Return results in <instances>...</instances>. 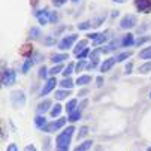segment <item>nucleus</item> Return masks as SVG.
<instances>
[{"label": "nucleus", "mask_w": 151, "mask_h": 151, "mask_svg": "<svg viewBox=\"0 0 151 151\" xmlns=\"http://www.w3.org/2000/svg\"><path fill=\"white\" fill-rule=\"evenodd\" d=\"M61 70H64V68L61 66V64H55V66L52 68V69H50V75L51 76H55L57 73H60Z\"/></svg>", "instance_id": "obj_28"}, {"label": "nucleus", "mask_w": 151, "mask_h": 151, "mask_svg": "<svg viewBox=\"0 0 151 151\" xmlns=\"http://www.w3.org/2000/svg\"><path fill=\"white\" fill-rule=\"evenodd\" d=\"M11 103L14 108H23L26 105V94L21 90H15L11 93Z\"/></svg>", "instance_id": "obj_3"}, {"label": "nucleus", "mask_w": 151, "mask_h": 151, "mask_svg": "<svg viewBox=\"0 0 151 151\" xmlns=\"http://www.w3.org/2000/svg\"><path fill=\"white\" fill-rule=\"evenodd\" d=\"M147 151H151V147H150V148H148V150H147Z\"/></svg>", "instance_id": "obj_50"}, {"label": "nucleus", "mask_w": 151, "mask_h": 151, "mask_svg": "<svg viewBox=\"0 0 151 151\" xmlns=\"http://www.w3.org/2000/svg\"><path fill=\"white\" fill-rule=\"evenodd\" d=\"M57 84H58V82H57L55 76H51L50 79H47V82H45V85H44V88L40 90V96H47L48 93H51V91L55 88Z\"/></svg>", "instance_id": "obj_9"}, {"label": "nucleus", "mask_w": 151, "mask_h": 151, "mask_svg": "<svg viewBox=\"0 0 151 151\" xmlns=\"http://www.w3.org/2000/svg\"><path fill=\"white\" fill-rule=\"evenodd\" d=\"M50 75V70L45 68V66H42L40 69H39V78H47Z\"/></svg>", "instance_id": "obj_37"}, {"label": "nucleus", "mask_w": 151, "mask_h": 151, "mask_svg": "<svg viewBox=\"0 0 151 151\" xmlns=\"http://www.w3.org/2000/svg\"><path fill=\"white\" fill-rule=\"evenodd\" d=\"M66 2H68V0H52V5L55 8H61L63 5H66Z\"/></svg>", "instance_id": "obj_40"}, {"label": "nucleus", "mask_w": 151, "mask_h": 151, "mask_svg": "<svg viewBox=\"0 0 151 151\" xmlns=\"http://www.w3.org/2000/svg\"><path fill=\"white\" fill-rule=\"evenodd\" d=\"M51 108V100H48V99H45L44 102H40L39 105H37V112H39V115H42V114H45L48 109Z\"/></svg>", "instance_id": "obj_13"}, {"label": "nucleus", "mask_w": 151, "mask_h": 151, "mask_svg": "<svg viewBox=\"0 0 151 151\" xmlns=\"http://www.w3.org/2000/svg\"><path fill=\"white\" fill-rule=\"evenodd\" d=\"M139 72H141V73H148V72H151V61L144 63L142 66H139Z\"/></svg>", "instance_id": "obj_30"}, {"label": "nucleus", "mask_w": 151, "mask_h": 151, "mask_svg": "<svg viewBox=\"0 0 151 151\" xmlns=\"http://www.w3.org/2000/svg\"><path fill=\"white\" fill-rule=\"evenodd\" d=\"M81 114H82V108H76V111H73L72 114H69V121L70 123H75L81 118Z\"/></svg>", "instance_id": "obj_19"}, {"label": "nucleus", "mask_w": 151, "mask_h": 151, "mask_svg": "<svg viewBox=\"0 0 151 151\" xmlns=\"http://www.w3.org/2000/svg\"><path fill=\"white\" fill-rule=\"evenodd\" d=\"M103 19H105V17H99L96 19H91V27H99L103 23Z\"/></svg>", "instance_id": "obj_36"}, {"label": "nucleus", "mask_w": 151, "mask_h": 151, "mask_svg": "<svg viewBox=\"0 0 151 151\" xmlns=\"http://www.w3.org/2000/svg\"><path fill=\"white\" fill-rule=\"evenodd\" d=\"M147 40H150V36H144V37H139V39H136V40H135V45H136V47H139V45L145 44Z\"/></svg>", "instance_id": "obj_38"}, {"label": "nucleus", "mask_w": 151, "mask_h": 151, "mask_svg": "<svg viewBox=\"0 0 151 151\" xmlns=\"http://www.w3.org/2000/svg\"><path fill=\"white\" fill-rule=\"evenodd\" d=\"M87 66H88V64L85 63V60H78V63H76V68H75V70H76V72L79 73V72H81V70H82L84 68H87Z\"/></svg>", "instance_id": "obj_32"}, {"label": "nucleus", "mask_w": 151, "mask_h": 151, "mask_svg": "<svg viewBox=\"0 0 151 151\" xmlns=\"http://www.w3.org/2000/svg\"><path fill=\"white\" fill-rule=\"evenodd\" d=\"M106 40H108V36H106V33H99V35H97V37L93 40V45H94V47H99V45L105 44Z\"/></svg>", "instance_id": "obj_18"}, {"label": "nucleus", "mask_w": 151, "mask_h": 151, "mask_svg": "<svg viewBox=\"0 0 151 151\" xmlns=\"http://www.w3.org/2000/svg\"><path fill=\"white\" fill-rule=\"evenodd\" d=\"M72 2H73V3H76V2H79V0H72Z\"/></svg>", "instance_id": "obj_49"}, {"label": "nucleus", "mask_w": 151, "mask_h": 151, "mask_svg": "<svg viewBox=\"0 0 151 151\" xmlns=\"http://www.w3.org/2000/svg\"><path fill=\"white\" fill-rule=\"evenodd\" d=\"M66 124V118H58V120H54L51 123H48L45 127H44V132L47 133H54L57 130H60V129Z\"/></svg>", "instance_id": "obj_4"}, {"label": "nucleus", "mask_w": 151, "mask_h": 151, "mask_svg": "<svg viewBox=\"0 0 151 151\" xmlns=\"http://www.w3.org/2000/svg\"><path fill=\"white\" fill-rule=\"evenodd\" d=\"M90 82H91V76H90V75H81V76H78V79L75 81V84L79 85V87H82V85H87V84H90Z\"/></svg>", "instance_id": "obj_16"}, {"label": "nucleus", "mask_w": 151, "mask_h": 151, "mask_svg": "<svg viewBox=\"0 0 151 151\" xmlns=\"http://www.w3.org/2000/svg\"><path fill=\"white\" fill-rule=\"evenodd\" d=\"M40 36V29L39 27H32V30H30V37L32 39H37Z\"/></svg>", "instance_id": "obj_33"}, {"label": "nucleus", "mask_w": 151, "mask_h": 151, "mask_svg": "<svg viewBox=\"0 0 151 151\" xmlns=\"http://www.w3.org/2000/svg\"><path fill=\"white\" fill-rule=\"evenodd\" d=\"M91 145H93V141H85V142L79 144V145L75 148V151H88V150L91 148Z\"/></svg>", "instance_id": "obj_21"}, {"label": "nucleus", "mask_w": 151, "mask_h": 151, "mask_svg": "<svg viewBox=\"0 0 151 151\" xmlns=\"http://www.w3.org/2000/svg\"><path fill=\"white\" fill-rule=\"evenodd\" d=\"M87 133H88V127H87V126H82V127L79 129V133H78V141L82 139L84 136H87Z\"/></svg>", "instance_id": "obj_34"}, {"label": "nucleus", "mask_w": 151, "mask_h": 151, "mask_svg": "<svg viewBox=\"0 0 151 151\" xmlns=\"http://www.w3.org/2000/svg\"><path fill=\"white\" fill-rule=\"evenodd\" d=\"M114 3H124V2H127V0H112Z\"/></svg>", "instance_id": "obj_48"}, {"label": "nucleus", "mask_w": 151, "mask_h": 151, "mask_svg": "<svg viewBox=\"0 0 151 151\" xmlns=\"http://www.w3.org/2000/svg\"><path fill=\"white\" fill-rule=\"evenodd\" d=\"M52 44H54V39H52V37L45 39V45H52Z\"/></svg>", "instance_id": "obj_45"}, {"label": "nucleus", "mask_w": 151, "mask_h": 151, "mask_svg": "<svg viewBox=\"0 0 151 151\" xmlns=\"http://www.w3.org/2000/svg\"><path fill=\"white\" fill-rule=\"evenodd\" d=\"M136 24H138V18H136V15H133V14H127V15H124V17L120 19V29H123V30L133 29Z\"/></svg>", "instance_id": "obj_2"}, {"label": "nucleus", "mask_w": 151, "mask_h": 151, "mask_svg": "<svg viewBox=\"0 0 151 151\" xmlns=\"http://www.w3.org/2000/svg\"><path fill=\"white\" fill-rule=\"evenodd\" d=\"M87 45H88V40H87V39H82V40H79L78 44L75 45L73 54H75V55H78V54H79V52H82V51H84L85 48H88Z\"/></svg>", "instance_id": "obj_14"}, {"label": "nucleus", "mask_w": 151, "mask_h": 151, "mask_svg": "<svg viewBox=\"0 0 151 151\" xmlns=\"http://www.w3.org/2000/svg\"><path fill=\"white\" fill-rule=\"evenodd\" d=\"M139 58H142V60H151V47H147L142 51H139Z\"/></svg>", "instance_id": "obj_23"}, {"label": "nucleus", "mask_w": 151, "mask_h": 151, "mask_svg": "<svg viewBox=\"0 0 151 151\" xmlns=\"http://www.w3.org/2000/svg\"><path fill=\"white\" fill-rule=\"evenodd\" d=\"M132 45H135V36L132 33L124 35L123 39H121V47L123 48H129V47H132Z\"/></svg>", "instance_id": "obj_12"}, {"label": "nucleus", "mask_w": 151, "mask_h": 151, "mask_svg": "<svg viewBox=\"0 0 151 151\" xmlns=\"http://www.w3.org/2000/svg\"><path fill=\"white\" fill-rule=\"evenodd\" d=\"M6 151H18V148H17V145H15V144H11V145H8Z\"/></svg>", "instance_id": "obj_42"}, {"label": "nucleus", "mask_w": 151, "mask_h": 151, "mask_svg": "<svg viewBox=\"0 0 151 151\" xmlns=\"http://www.w3.org/2000/svg\"><path fill=\"white\" fill-rule=\"evenodd\" d=\"M15 79H17V75H15V70L14 69H5L3 73H2V84L5 87H9V85L15 84Z\"/></svg>", "instance_id": "obj_6"}, {"label": "nucleus", "mask_w": 151, "mask_h": 151, "mask_svg": "<svg viewBox=\"0 0 151 151\" xmlns=\"http://www.w3.org/2000/svg\"><path fill=\"white\" fill-rule=\"evenodd\" d=\"M73 133H75V127L73 126H69L68 129H64L55 139V148H58V147H68L69 148V144L72 141Z\"/></svg>", "instance_id": "obj_1"}, {"label": "nucleus", "mask_w": 151, "mask_h": 151, "mask_svg": "<svg viewBox=\"0 0 151 151\" xmlns=\"http://www.w3.org/2000/svg\"><path fill=\"white\" fill-rule=\"evenodd\" d=\"M69 94V90H58L55 91V99L57 100H63V99H66Z\"/></svg>", "instance_id": "obj_26"}, {"label": "nucleus", "mask_w": 151, "mask_h": 151, "mask_svg": "<svg viewBox=\"0 0 151 151\" xmlns=\"http://www.w3.org/2000/svg\"><path fill=\"white\" fill-rule=\"evenodd\" d=\"M150 99H151V93H150Z\"/></svg>", "instance_id": "obj_51"}, {"label": "nucleus", "mask_w": 151, "mask_h": 151, "mask_svg": "<svg viewBox=\"0 0 151 151\" xmlns=\"http://www.w3.org/2000/svg\"><path fill=\"white\" fill-rule=\"evenodd\" d=\"M60 85L63 87V90H70V88L73 87V85H75V82H73L70 78H64V79L60 82Z\"/></svg>", "instance_id": "obj_22"}, {"label": "nucleus", "mask_w": 151, "mask_h": 151, "mask_svg": "<svg viewBox=\"0 0 151 151\" xmlns=\"http://www.w3.org/2000/svg\"><path fill=\"white\" fill-rule=\"evenodd\" d=\"M33 63H35L33 57H27V58H26V61H24V64H23V73H27V72L32 69Z\"/></svg>", "instance_id": "obj_20"}, {"label": "nucleus", "mask_w": 151, "mask_h": 151, "mask_svg": "<svg viewBox=\"0 0 151 151\" xmlns=\"http://www.w3.org/2000/svg\"><path fill=\"white\" fill-rule=\"evenodd\" d=\"M60 114H61V105L57 103L55 106H52V109H51V117L55 118V117H58Z\"/></svg>", "instance_id": "obj_29"}, {"label": "nucleus", "mask_w": 151, "mask_h": 151, "mask_svg": "<svg viewBox=\"0 0 151 151\" xmlns=\"http://www.w3.org/2000/svg\"><path fill=\"white\" fill-rule=\"evenodd\" d=\"M35 17L39 21L40 26H45V24L50 23V11L48 9H39V11H36L35 12Z\"/></svg>", "instance_id": "obj_7"}, {"label": "nucleus", "mask_w": 151, "mask_h": 151, "mask_svg": "<svg viewBox=\"0 0 151 151\" xmlns=\"http://www.w3.org/2000/svg\"><path fill=\"white\" fill-rule=\"evenodd\" d=\"M118 45H121V40H118V39H114L112 42H109V45H108V51H114Z\"/></svg>", "instance_id": "obj_31"}, {"label": "nucleus", "mask_w": 151, "mask_h": 151, "mask_svg": "<svg viewBox=\"0 0 151 151\" xmlns=\"http://www.w3.org/2000/svg\"><path fill=\"white\" fill-rule=\"evenodd\" d=\"M130 55H132V52H130V51H126V52H121V54H118L115 58H117V61H118V63H121V61L127 60V58L130 57Z\"/></svg>", "instance_id": "obj_27"}, {"label": "nucleus", "mask_w": 151, "mask_h": 151, "mask_svg": "<svg viewBox=\"0 0 151 151\" xmlns=\"http://www.w3.org/2000/svg\"><path fill=\"white\" fill-rule=\"evenodd\" d=\"M115 63H117V58H114V57H109V58L103 60V63L100 64V72L105 73V72H108V70H111Z\"/></svg>", "instance_id": "obj_11"}, {"label": "nucleus", "mask_w": 151, "mask_h": 151, "mask_svg": "<svg viewBox=\"0 0 151 151\" xmlns=\"http://www.w3.org/2000/svg\"><path fill=\"white\" fill-rule=\"evenodd\" d=\"M35 124H36L37 129H42V130H44V127H45L48 123H47V118H45L44 115H37V117L35 118Z\"/></svg>", "instance_id": "obj_17"}, {"label": "nucleus", "mask_w": 151, "mask_h": 151, "mask_svg": "<svg viewBox=\"0 0 151 151\" xmlns=\"http://www.w3.org/2000/svg\"><path fill=\"white\" fill-rule=\"evenodd\" d=\"M24 151H37V150H36L35 145H27V147L24 148Z\"/></svg>", "instance_id": "obj_44"}, {"label": "nucleus", "mask_w": 151, "mask_h": 151, "mask_svg": "<svg viewBox=\"0 0 151 151\" xmlns=\"http://www.w3.org/2000/svg\"><path fill=\"white\" fill-rule=\"evenodd\" d=\"M102 54V48H96V50H93L91 51V54H90V63H88V66H87V69H94L97 64H99V55Z\"/></svg>", "instance_id": "obj_10"}, {"label": "nucleus", "mask_w": 151, "mask_h": 151, "mask_svg": "<svg viewBox=\"0 0 151 151\" xmlns=\"http://www.w3.org/2000/svg\"><path fill=\"white\" fill-rule=\"evenodd\" d=\"M88 54H90V48H85V50H84L82 52H79V54H78L76 57H78V60H84V58L87 57Z\"/></svg>", "instance_id": "obj_39"}, {"label": "nucleus", "mask_w": 151, "mask_h": 151, "mask_svg": "<svg viewBox=\"0 0 151 151\" xmlns=\"http://www.w3.org/2000/svg\"><path fill=\"white\" fill-rule=\"evenodd\" d=\"M78 40V36L76 35H69V36H64L60 42H58V48L61 51H66L69 48H72V45L75 44V42Z\"/></svg>", "instance_id": "obj_5"}, {"label": "nucleus", "mask_w": 151, "mask_h": 151, "mask_svg": "<svg viewBox=\"0 0 151 151\" xmlns=\"http://www.w3.org/2000/svg\"><path fill=\"white\" fill-rule=\"evenodd\" d=\"M73 69H75V64H73V63H69L68 66L64 68V70L61 72V73H63V76H64V78H69V76L73 73Z\"/></svg>", "instance_id": "obj_25"}, {"label": "nucleus", "mask_w": 151, "mask_h": 151, "mask_svg": "<svg viewBox=\"0 0 151 151\" xmlns=\"http://www.w3.org/2000/svg\"><path fill=\"white\" fill-rule=\"evenodd\" d=\"M64 60H69V54H54L52 57H51V61L54 63V64H61V61H64Z\"/></svg>", "instance_id": "obj_15"}, {"label": "nucleus", "mask_w": 151, "mask_h": 151, "mask_svg": "<svg viewBox=\"0 0 151 151\" xmlns=\"http://www.w3.org/2000/svg\"><path fill=\"white\" fill-rule=\"evenodd\" d=\"M96 82H97V87H102V85H103V76H97Z\"/></svg>", "instance_id": "obj_43"}, {"label": "nucleus", "mask_w": 151, "mask_h": 151, "mask_svg": "<svg viewBox=\"0 0 151 151\" xmlns=\"http://www.w3.org/2000/svg\"><path fill=\"white\" fill-rule=\"evenodd\" d=\"M135 6L138 12L150 14L151 12V0H135Z\"/></svg>", "instance_id": "obj_8"}, {"label": "nucleus", "mask_w": 151, "mask_h": 151, "mask_svg": "<svg viewBox=\"0 0 151 151\" xmlns=\"http://www.w3.org/2000/svg\"><path fill=\"white\" fill-rule=\"evenodd\" d=\"M58 19V15L55 12H50V23H57Z\"/></svg>", "instance_id": "obj_41"}, {"label": "nucleus", "mask_w": 151, "mask_h": 151, "mask_svg": "<svg viewBox=\"0 0 151 151\" xmlns=\"http://www.w3.org/2000/svg\"><path fill=\"white\" fill-rule=\"evenodd\" d=\"M76 103H78L76 99H70V100L68 102V105H66V111H68V114H72L73 111H76Z\"/></svg>", "instance_id": "obj_24"}, {"label": "nucleus", "mask_w": 151, "mask_h": 151, "mask_svg": "<svg viewBox=\"0 0 151 151\" xmlns=\"http://www.w3.org/2000/svg\"><path fill=\"white\" fill-rule=\"evenodd\" d=\"M55 151H69V148L68 147H58V148H55Z\"/></svg>", "instance_id": "obj_47"}, {"label": "nucleus", "mask_w": 151, "mask_h": 151, "mask_svg": "<svg viewBox=\"0 0 151 151\" xmlns=\"http://www.w3.org/2000/svg\"><path fill=\"white\" fill-rule=\"evenodd\" d=\"M130 70H132V63H129L127 66H126V73H132Z\"/></svg>", "instance_id": "obj_46"}, {"label": "nucleus", "mask_w": 151, "mask_h": 151, "mask_svg": "<svg viewBox=\"0 0 151 151\" xmlns=\"http://www.w3.org/2000/svg\"><path fill=\"white\" fill-rule=\"evenodd\" d=\"M91 29V21H84V23L78 24V30H88Z\"/></svg>", "instance_id": "obj_35"}]
</instances>
